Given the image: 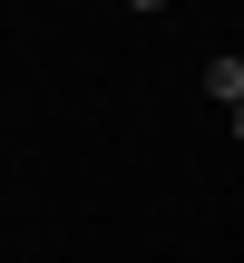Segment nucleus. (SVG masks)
<instances>
[{"instance_id": "nucleus-1", "label": "nucleus", "mask_w": 244, "mask_h": 263, "mask_svg": "<svg viewBox=\"0 0 244 263\" xmlns=\"http://www.w3.org/2000/svg\"><path fill=\"white\" fill-rule=\"evenodd\" d=\"M205 98H225V107L244 117V59H215V68H205Z\"/></svg>"}, {"instance_id": "nucleus-2", "label": "nucleus", "mask_w": 244, "mask_h": 263, "mask_svg": "<svg viewBox=\"0 0 244 263\" xmlns=\"http://www.w3.org/2000/svg\"><path fill=\"white\" fill-rule=\"evenodd\" d=\"M127 10H166V0H127Z\"/></svg>"}, {"instance_id": "nucleus-3", "label": "nucleus", "mask_w": 244, "mask_h": 263, "mask_svg": "<svg viewBox=\"0 0 244 263\" xmlns=\"http://www.w3.org/2000/svg\"><path fill=\"white\" fill-rule=\"evenodd\" d=\"M235 127H244V117H235Z\"/></svg>"}]
</instances>
